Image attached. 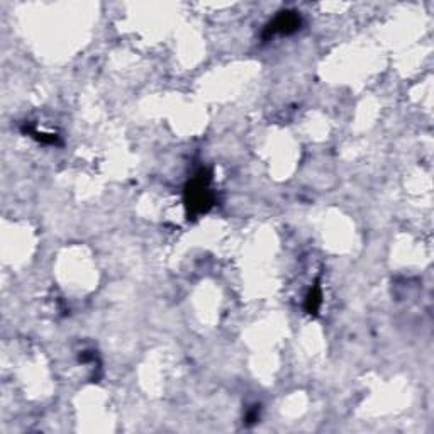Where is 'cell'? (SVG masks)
<instances>
[{"label":"cell","instance_id":"7a4b0ae2","mask_svg":"<svg viewBox=\"0 0 434 434\" xmlns=\"http://www.w3.org/2000/svg\"><path fill=\"white\" fill-rule=\"evenodd\" d=\"M300 26V15L297 12H282V14L275 18V21L266 27L265 36H273L277 32H282V34H289V32L297 31Z\"/></svg>","mask_w":434,"mask_h":434},{"label":"cell","instance_id":"6da1fadb","mask_svg":"<svg viewBox=\"0 0 434 434\" xmlns=\"http://www.w3.org/2000/svg\"><path fill=\"white\" fill-rule=\"evenodd\" d=\"M207 180L209 178L198 177L187 189V202H189L190 209L196 210V212H204L207 207L210 205V202H212L210 201L209 190H207Z\"/></svg>","mask_w":434,"mask_h":434}]
</instances>
